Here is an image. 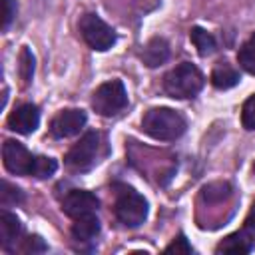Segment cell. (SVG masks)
Returning <instances> with one entry per match:
<instances>
[{"label":"cell","instance_id":"cell-16","mask_svg":"<svg viewBox=\"0 0 255 255\" xmlns=\"http://www.w3.org/2000/svg\"><path fill=\"white\" fill-rule=\"evenodd\" d=\"M189 40L193 42V46L197 48V52H199L201 56H209V54H213L215 48H217L215 38H213L207 30H203V28H199V26H195V28L189 30Z\"/></svg>","mask_w":255,"mask_h":255},{"label":"cell","instance_id":"cell-21","mask_svg":"<svg viewBox=\"0 0 255 255\" xmlns=\"http://www.w3.org/2000/svg\"><path fill=\"white\" fill-rule=\"evenodd\" d=\"M18 70H20V78L24 80V84H30V80L34 76V56H32V52L28 48H24L20 52V66H18Z\"/></svg>","mask_w":255,"mask_h":255},{"label":"cell","instance_id":"cell-10","mask_svg":"<svg viewBox=\"0 0 255 255\" xmlns=\"http://www.w3.org/2000/svg\"><path fill=\"white\" fill-rule=\"evenodd\" d=\"M38 124H40V112L34 104H22L8 116V128L22 135L36 131Z\"/></svg>","mask_w":255,"mask_h":255},{"label":"cell","instance_id":"cell-24","mask_svg":"<svg viewBox=\"0 0 255 255\" xmlns=\"http://www.w3.org/2000/svg\"><path fill=\"white\" fill-rule=\"evenodd\" d=\"M191 245L187 243L185 235H177V239H173L167 247H165V253H191Z\"/></svg>","mask_w":255,"mask_h":255},{"label":"cell","instance_id":"cell-22","mask_svg":"<svg viewBox=\"0 0 255 255\" xmlns=\"http://www.w3.org/2000/svg\"><path fill=\"white\" fill-rule=\"evenodd\" d=\"M241 124L245 129H255V94L249 96L245 102H243V108H241Z\"/></svg>","mask_w":255,"mask_h":255},{"label":"cell","instance_id":"cell-25","mask_svg":"<svg viewBox=\"0 0 255 255\" xmlns=\"http://www.w3.org/2000/svg\"><path fill=\"white\" fill-rule=\"evenodd\" d=\"M4 4H6L4 8V30H6L16 16V0H4Z\"/></svg>","mask_w":255,"mask_h":255},{"label":"cell","instance_id":"cell-9","mask_svg":"<svg viewBox=\"0 0 255 255\" xmlns=\"http://www.w3.org/2000/svg\"><path fill=\"white\" fill-rule=\"evenodd\" d=\"M98 205H100L98 197L92 191H86V189H72L62 199V209L72 219H78L82 215L96 213Z\"/></svg>","mask_w":255,"mask_h":255},{"label":"cell","instance_id":"cell-23","mask_svg":"<svg viewBox=\"0 0 255 255\" xmlns=\"http://www.w3.org/2000/svg\"><path fill=\"white\" fill-rule=\"evenodd\" d=\"M20 249H22L24 253H42V251H46L48 247H46V243H44L38 235H34V237L24 239V243H22Z\"/></svg>","mask_w":255,"mask_h":255},{"label":"cell","instance_id":"cell-26","mask_svg":"<svg viewBox=\"0 0 255 255\" xmlns=\"http://www.w3.org/2000/svg\"><path fill=\"white\" fill-rule=\"evenodd\" d=\"M245 227L255 231V201H253V205H251V209H249V213H247V219H245Z\"/></svg>","mask_w":255,"mask_h":255},{"label":"cell","instance_id":"cell-13","mask_svg":"<svg viewBox=\"0 0 255 255\" xmlns=\"http://www.w3.org/2000/svg\"><path fill=\"white\" fill-rule=\"evenodd\" d=\"M100 233V219L96 217V213L90 215H82L78 219H74L72 225V237L80 243H90L96 239V235Z\"/></svg>","mask_w":255,"mask_h":255},{"label":"cell","instance_id":"cell-5","mask_svg":"<svg viewBox=\"0 0 255 255\" xmlns=\"http://www.w3.org/2000/svg\"><path fill=\"white\" fill-rule=\"evenodd\" d=\"M116 217L126 227H139L147 217V201L131 187H124L116 199Z\"/></svg>","mask_w":255,"mask_h":255},{"label":"cell","instance_id":"cell-6","mask_svg":"<svg viewBox=\"0 0 255 255\" xmlns=\"http://www.w3.org/2000/svg\"><path fill=\"white\" fill-rule=\"evenodd\" d=\"M80 34L84 42L92 50H98V52L110 50L118 40L114 28L108 26L98 14H84L80 18Z\"/></svg>","mask_w":255,"mask_h":255},{"label":"cell","instance_id":"cell-2","mask_svg":"<svg viewBox=\"0 0 255 255\" xmlns=\"http://www.w3.org/2000/svg\"><path fill=\"white\" fill-rule=\"evenodd\" d=\"M203 74L189 62H181L163 78V90L177 100L195 98L203 88Z\"/></svg>","mask_w":255,"mask_h":255},{"label":"cell","instance_id":"cell-17","mask_svg":"<svg viewBox=\"0 0 255 255\" xmlns=\"http://www.w3.org/2000/svg\"><path fill=\"white\" fill-rule=\"evenodd\" d=\"M237 62H239V66H241L245 72H249V74L255 76V34L239 48V52H237Z\"/></svg>","mask_w":255,"mask_h":255},{"label":"cell","instance_id":"cell-8","mask_svg":"<svg viewBox=\"0 0 255 255\" xmlns=\"http://www.w3.org/2000/svg\"><path fill=\"white\" fill-rule=\"evenodd\" d=\"M86 112L78 110V108H70V110H62L54 116L52 124H50V131L54 137L64 139V137H72L76 133L82 131V128L86 126Z\"/></svg>","mask_w":255,"mask_h":255},{"label":"cell","instance_id":"cell-1","mask_svg":"<svg viewBox=\"0 0 255 255\" xmlns=\"http://www.w3.org/2000/svg\"><path fill=\"white\" fill-rule=\"evenodd\" d=\"M185 118L171 108H151L141 118V129L157 141H173L183 135Z\"/></svg>","mask_w":255,"mask_h":255},{"label":"cell","instance_id":"cell-18","mask_svg":"<svg viewBox=\"0 0 255 255\" xmlns=\"http://www.w3.org/2000/svg\"><path fill=\"white\" fill-rule=\"evenodd\" d=\"M231 193V185L225 183V181H215V183H209L201 189V197L209 203H217V201H223L227 199Z\"/></svg>","mask_w":255,"mask_h":255},{"label":"cell","instance_id":"cell-19","mask_svg":"<svg viewBox=\"0 0 255 255\" xmlns=\"http://www.w3.org/2000/svg\"><path fill=\"white\" fill-rule=\"evenodd\" d=\"M58 169V163L54 157H46V155H36V161H34V169H32V175L38 177V179H48L56 173Z\"/></svg>","mask_w":255,"mask_h":255},{"label":"cell","instance_id":"cell-20","mask_svg":"<svg viewBox=\"0 0 255 255\" xmlns=\"http://www.w3.org/2000/svg\"><path fill=\"white\" fill-rule=\"evenodd\" d=\"M22 201H24V193L16 185H10L8 181H2V185H0V203H2V207L18 205Z\"/></svg>","mask_w":255,"mask_h":255},{"label":"cell","instance_id":"cell-15","mask_svg":"<svg viewBox=\"0 0 255 255\" xmlns=\"http://www.w3.org/2000/svg\"><path fill=\"white\" fill-rule=\"evenodd\" d=\"M253 249V241L245 231H237L227 235L219 245H217V253H249Z\"/></svg>","mask_w":255,"mask_h":255},{"label":"cell","instance_id":"cell-3","mask_svg":"<svg viewBox=\"0 0 255 255\" xmlns=\"http://www.w3.org/2000/svg\"><path fill=\"white\" fill-rule=\"evenodd\" d=\"M104 155V143H102V135L98 131H86L78 143H74L70 147V151L66 153V165L72 171H90L92 167H96L100 163Z\"/></svg>","mask_w":255,"mask_h":255},{"label":"cell","instance_id":"cell-12","mask_svg":"<svg viewBox=\"0 0 255 255\" xmlns=\"http://www.w3.org/2000/svg\"><path fill=\"white\" fill-rule=\"evenodd\" d=\"M167 58H169V44H167V40H163V38H151V40L143 46V50H141V60H143V64L149 66V68L161 66Z\"/></svg>","mask_w":255,"mask_h":255},{"label":"cell","instance_id":"cell-4","mask_svg":"<svg viewBox=\"0 0 255 255\" xmlns=\"http://www.w3.org/2000/svg\"><path fill=\"white\" fill-rule=\"evenodd\" d=\"M128 106V92L122 80H110L100 84L92 94V108L100 116H116Z\"/></svg>","mask_w":255,"mask_h":255},{"label":"cell","instance_id":"cell-27","mask_svg":"<svg viewBox=\"0 0 255 255\" xmlns=\"http://www.w3.org/2000/svg\"><path fill=\"white\" fill-rule=\"evenodd\" d=\"M253 175H255V163H253Z\"/></svg>","mask_w":255,"mask_h":255},{"label":"cell","instance_id":"cell-7","mask_svg":"<svg viewBox=\"0 0 255 255\" xmlns=\"http://www.w3.org/2000/svg\"><path fill=\"white\" fill-rule=\"evenodd\" d=\"M2 159L4 167L14 175H32L36 155H32L20 141L6 139L2 145Z\"/></svg>","mask_w":255,"mask_h":255},{"label":"cell","instance_id":"cell-14","mask_svg":"<svg viewBox=\"0 0 255 255\" xmlns=\"http://www.w3.org/2000/svg\"><path fill=\"white\" fill-rule=\"evenodd\" d=\"M211 84L217 88V90H229L233 88L235 84H239V72L227 64V62H219L213 72H211Z\"/></svg>","mask_w":255,"mask_h":255},{"label":"cell","instance_id":"cell-11","mask_svg":"<svg viewBox=\"0 0 255 255\" xmlns=\"http://www.w3.org/2000/svg\"><path fill=\"white\" fill-rule=\"evenodd\" d=\"M22 235V223L20 219L10 213V211H2L0 213V245L4 249H10Z\"/></svg>","mask_w":255,"mask_h":255}]
</instances>
